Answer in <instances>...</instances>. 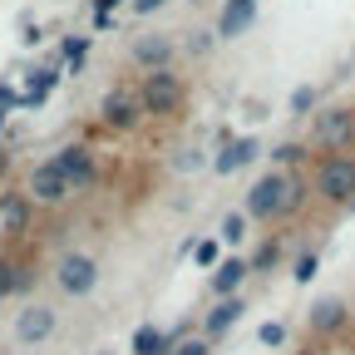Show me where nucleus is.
<instances>
[{"instance_id": "f257e3e1", "label": "nucleus", "mask_w": 355, "mask_h": 355, "mask_svg": "<svg viewBox=\"0 0 355 355\" xmlns=\"http://www.w3.org/2000/svg\"><path fill=\"white\" fill-rule=\"evenodd\" d=\"M139 99H144V114H173L178 99H183V84H178V74H168V69H148Z\"/></svg>"}, {"instance_id": "f03ea898", "label": "nucleus", "mask_w": 355, "mask_h": 355, "mask_svg": "<svg viewBox=\"0 0 355 355\" xmlns=\"http://www.w3.org/2000/svg\"><path fill=\"white\" fill-rule=\"evenodd\" d=\"M316 193L331 202H350L355 198V158H326L321 178H316Z\"/></svg>"}, {"instance_id": "7ed1b4c3", "label": "nucleus", "mask_w": 355, "mask_h": 355, "mask_svg": "<svg viewBox=\"0 0 355 355\" xmlns=\"http://www.w3.org/2000/svg\"><path fill=\"white\" fill-rule=\"evenodd\" d=\"M25 188H30V198H35L40 207H60V202L74 193V188H69V178L60 173V163H40V168L30 173V183H25Z\"/></svg>"}, {"instance_id": "20e7f679", "label": "nucleus", "mask_w": 355, "mask_h": 355, "mask_svg": "<svg viewBox=\"0 0 355 355\" xmlns=\"http://www.w3.org/2000/svg\"><path fill=\"white\" fill-rule=\"evenodd\" d=\"M247 207H252L257 217H282V212H291V193H286V178H282V173H266L261 183L252 188Z\"/></svg>"}, {"instance_id": "39448f33", "label": "nucleus", "mask_w": 355, "mask_h": 355, "mask_svg": "<svg viewBox=\"0 0 355 355\" xmlns=\"http://www.w3.org/2000/svg\"><path fill=\"white\" fill-rule=\"evenodd\" d=\"M311 139H316L321 148H345L355 139V109H326V114H316Z\"/></svg>"}, {"instance_id": "423d86ee", "label": "nucleus", "mask_w": 355, "mask_h": 355, "mask_svg": "<svg viewBox=\"0 0 355 355\" xmlns=\"http://www.w3.org/2000/svg\"><path fill=\"white\" fill-rule=\"evenodd\" d=\"M139 114H144V99L128 94V89H114V94H104V104H99V119H104L109 128H133V123H139Z\"/></svg>"}, {"instance_id": "0eeeda50", "label": "nucleus", "mask_w": 355, "mask_h": 355, "mask_svg": "<svg viewBox=\"0 0 355 355\" xmlns=\"http://www.w3.org/2000/svg\"><path fill=\"white\" fill-rule=\"evenodd\" d=\"M55 163H60V173L69 178V188H74V193H84L89 183H94V153H89L84 144H69Z\"/></svg>"}, {"instance_id": "6e6552de", "label": "nucleus", "mask_w": 355, "mask_h": 355, "mask_svg": "<svg viewBox=\"0 0 355 355\" xmlns=\"http://www.w3.org/2000/svg\"><path fill=\"white\" fill-rule=\"evenodd\" d=\"M257 6H261V0H227V6H222V20H217V35H222V40L247 35L252 20H257Z\"/></svg>"}, {"instance_id": "1a4fd4ad", "label": "nucleus", "mask_w": 355, "mask_h": 355, "mask_svg": "<svg viewBox=\"0 0 355 355\" xmlns=\"http://www.w3.org/2000/svg\"><path fill=\"white\" fill-rule=\"evenodd\" d=\"M345 331H350V316L336 331H311L316 345H306V355H355V336H345Z\"/></svg>"}, {"instance_id": "9d476101", "label": "nucleus", "mask_w": 355, "mask_h": 355, "mask_svg": "<svg viewBox=\"0 0 355 355\" xmlns=\"http://www.w3.org/2000/svg\"><path fill=\"white\" fill-rule=\"evenodd\" d=\"M168 55H173V44H168L163 35H144L139 44H133V60L148 64V69H163V64H168Z\"/></svg>"}, {"instance_id": "9b49d317", "label": "nucleus", "mask_w": 355, "mask_h": 355, "mask_svg": "<svg viewBox=\"0 0 355 355\" xmlns=\"http://www.w3.org/2000/svg\"><path fill=\"white\" fill-rule=\"evenodd\" d=\"M60 282H64V291H89V286H94V266H89L84 257H69L60 266Z\"/></svg>"}, {"instance_id": "f8f14e48", "label": "nucleus", "mask_w": 355, "mask_h": 355, "mask_svg": "<svg viewBox=\"0 0 355 355\" xmlns=\"http://www.w3.org/2000/svg\"><path fill=\"white\" fill-rule=\"evenodd\" d=\"M252 158H257V144H252V139H242V144H232L227 153L217 158V168H222V173H232V168H242V163H252Z\"/></svg>"}, {"instance_id": "ddd939ff", "label": "nucleus", "mask_w": 355, "mask_h": 355, "mask_svg": "<svg viewBox=\"0 0 355 355\" xmlns=\"http://www.w3.org/2000/svg\"><path fill=\"white\" fill-rule=\"evenodd\" d=\"M20 336H25V340H35V336H50V311H25Z\"/></svg>"}, {"instance_id": "4468645a", "label": "nucleus", "mask_w": 355, "mask_h": 355, "mask_svg": "<svg viewBox=\"0 0 355 355\" xmlns=\"http://www.w3.org/2000/svg\"><path fill=\"white\" fill-rule=\"evenodd\" d=\"M50 89H55V69H40V74L30 79V89H25V99H30V104H40L44 94H50Z\"/></svg>"}, {"instance_id": "2eb2a0df", "label": "nucleus", "mask_w": 355, "mask_h": 355, "mask_svg": "<svg viewBox=\"0 0 355 355\" xmlns=\"http://www.w3.org/2000/svg\"><path fill=\"white\" fill-rule=\"evenodd\" d=\"M84 55H89V40H84V35H74V40H64V60H69L74 69L84 64Z\"/></svg>"}, {"instance_id": "dca6fc26", "label": "nucleus", "mask_w": 355, "mask_h": 355, "mask_svg": "<svg viewBox=\"0 0 355 355\" xmlns=\"http://www.w3.org/2000/svg\"><path fill=\"white\" fill-rule=\"evenodd\" d=\"M272 158H277V163H301V158H306V148H301V144H277V148H272Z\"/></svg>"}, {"instance_id": "f3484780", "label": "nucleus", "mask_w": 355, "mask_h": 355, "mask_svg": "<svg viewBox=\"0 0 355 355\" xmlns=\"http://www.w3.org/2000/svg\"><path fill=\"white\" fill-rule=\"evenodd\" d=\"M242 272H247L242 261H227V266H222V277H217V286H237V282H242Z\"/></svg>"}, {"instance_id": "a211bd4d", "label": "nucleus", "mask_w": 355, "mask_h": 355, "mask_svg": "<svg viewBox=\"0 0 355 355\" xmlns=\"http://www.w3.org/2000/svg\"><path fill=\"white\" fill-rule=\"evenodd\" d=\"M311 99H316V94H311V89H306V84H301V89H296V94H291V109H296V114H301V109H311Z\"/></svg>"}, {"instance_id": "6ab92c4d", "label": "nucleus", "mask_w": 355, "mask_h": 355, "mask_svg": "<svg viewBox=\"0 0 355 355\" xmlns=\"http://www.w3.org/2000/svg\"><path fill=\"white\" fill-rule=\"evenodd\" d=\"M227 321H237V301H232V306H222L217 316H212V326H227Z\"/></svg>"}, {"instance_id": "aec40b11", "label": "nucleus", "mask_w": 355, "mask_h": 355, "mask_svg": "<svg viewBox=\"0 0 355 355\" xmlns=\"http://www.w3.org/2000/svg\"><path fill=\"white\" fill-rule=\"evenodd\" d=\"M222 237L237 242V237H242V217H227V222H222Z\"/></svg>"}, {"instance_id": "412c9836", "label": "nucleus", "mask_w": 355, "mask_h": 355, "mask_svg": "<svg viewBox=\"0 0 355 355\" xmlns=\"http://www.w3.org/2000/svg\"><path fill=\"white\" fill-rule=\"evenodd\" d=\"M158 345H163V340H158V336H153V331H144V336H139V350H144V355H153V350H158Z\"/></svg>"}, {"instance_id": "4be33fe9", "label": "nucleus", "mask_w": 355, "mask_h": 355, "mask_svg": "<svg viewBox=\"0 0 355 355\" xmlns=\"http://www.w3.org/2000/svg\"><path fill=\"white\" fill-rule=\"evenodd\" d=\"M158 6H168V0H133V10H144V15H153Z\"/></svg>"}, {"instance_id": "5701e85b", "label": "nucleus", "mask_w": 355, "mask_h": 355, "mask_svg": "<svg viewBox=\"0 0 355 355\" xmlns=\"http://www.w3.org/2000/svg\"><path fill=\"white\" fill-rule=\"evenodd\" d=\"M114 6H119V0H94V10H99V15H109Z\"/></svg>"}, {"instance_id": "b1692460", "label": "nucleus", "mask_w": 355, "mask_h": 355, "mask_svg": "<svg viewBox=\"0 0 355 355\" xmlns=\"http://www.w3.org/2000/svg\"><path fill=\"white\" fill-rule=\"evenodd\" d=\"M6 163H10V158H6V153H0V178H6Z\"/></svg>"}]
</instances>
